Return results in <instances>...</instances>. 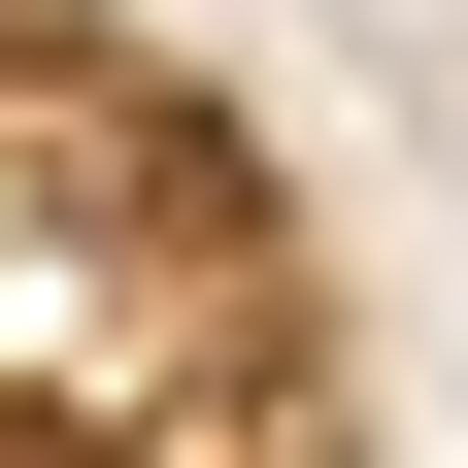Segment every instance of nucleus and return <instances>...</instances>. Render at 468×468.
<instances>
[{"instance_id":"obj_1","label":"nucleus","mask_w":468,"mask_h":468,"mask_svg":"<svg viewBox=\"0 0 468 468\" xmlns=\"http://www.w3.org/2000/svg\"><path fill=\"white\" fill-rule=\"evenodd\" d=\"M234 368H268L234 167L0 68V468H234Z\"/></svg>"}]
</instances>
